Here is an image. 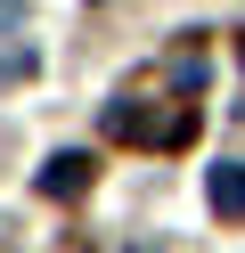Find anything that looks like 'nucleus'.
I'll use <instances>...</instances> for the list:
<instances>
[{"label":"nucleus","instance_id":"obj_2","mask_svg":"<svg viewBox=\"0 0 245 253\" xmlns=\"http://www.w3.org/2000/svg\"><path fill=\"white\" fill-rule=\"evenodd\" d=\"M41 188H49V196H82V188H90V155H49Z\"/></svg>","mask_w":245,"mask_h":253},{"label":"nucleus","instance_id":"obj_1","mask_svg":"<svg viewBox=\"0 0 245 253\" xmlns=\"http://www.w3.org/2000/svg\"><path fill=\"white\" fill-rule=\"evenodd\" d=\"M204 196H212V212H221V220H245V164H212Z\"/></svg>","mask_w":245,"mask_h":253}]
</instances>
